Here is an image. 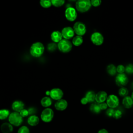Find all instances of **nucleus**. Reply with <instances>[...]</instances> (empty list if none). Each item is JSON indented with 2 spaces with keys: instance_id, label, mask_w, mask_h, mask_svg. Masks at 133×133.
Instances as JSON below:
<instances>
[{
  "instance_id": "nucleus-1",
  "label": "nucleus",
  "mask_w": 133,
  "mask_h": 133,
  "mask_svg": "<svg viewBox=\"0 0 133 133\" xmlns=\"http://www.w3.org/2000/svg\"><path fill=\"white\" fill-rule=\"evenodd\" d=\"M44 49L43 44L39 42H37L34 43L31 45L30 49V52L33 57L37 58L42 55L44 51Z\"/></svg>"
},
{
  "instance_id": "nucleus-2",
  "label": "nucleus",
  "mask_w": 133,
  "mask_h": 133,
  "mask_svg": "<svg viewBox=\"0 0 133 133\" xmlns=\"http://www.w3.org/2000/svg\"><path fill=\"white\" fill-rule=\"evenodd\" d=\"M91 7L90 0H78L76 1L75 7L77 10L81 12H85L88 11Z\"/></svg>"
},
{
  "instance_id": "nucleus-3",
  "label": "nucleus",
  "mask_w": 133,
  "mask_h": 133,
  "mask_svg": "<svg viewBox=\"0 0 133 133\" xmlns=\"http://www.w3.org/2000/svg\"><path fill=\"white\" fill-rule=\"evenodd\" d=\"M8 121L10 124L15 126H19L21 125L23 122V117L18 112H14L10 114L8 117Z\"/></svg>"
},
{
  "instance_id": "nucleus-4",
  "label": "nucleus",
  "mask_w": 133,
  "mask_h": 133,
  "mask_svg": "<svg viewBox=\"0 0 133 133\" xmlns=\"http://www.w3.org/2000/svg\"><path fill=\"white\" fill-rule=\"evenodd\" d=\"M57 47L60 51L66 53L70 51L72 49V44L68 39L64 38L58 43Z\"/></svg>"
},
{
  "instance_id": "nucleus-5",
  "label": "nucleus",
  "mask_w": 133,
  "mask_h": 133,
  "mask_svg": "<svg viewBox=\"0 0 133 133\" xmlns=\"http://www.w3.org/2000/svg\"><path fill=\"white\" fill-rule=\"evenodd\" d=\"M54 115V113L51 109L46 108L42 112L41 118L43 122L45 123H49L52 121Z\"/></svg>"
},
{
  "instance_id": "nucleus-6",
  "label": "nucleus",
  "mask_w": 133,
  "mask_h": 133,
  "mask_svg": "<svg viewBox=\"0 0 133 133\" xmlns=\"http://www.w3.org/2000/svg\"><path fill=\"white\" fill-rule=\"evenodd\" d=\"M90 41L96 46L101 45L104 42L103 35L99 32H95L90 36Z\"/></svg>"
},
{
  "instance_id": "nucleus-7",
  "label": "nucleus",
  "mask_w": 133,
  "mask_h": 133,
  "mask_svg": "<svg viewBox=\"0 0 133 133\" xmlns=\"http://www.w3.org/2000/svg\"><path fill=\"white\" fill-rule=\"evenodd\" d=\"M73 29L77 35L82 36L86 32V26L85 24L80 21L75 22L73 25Z\"/></svg>"
},
{
  "instance_id": "nucleus-8",
  "label": "nucleus",
  "mask_w": 133,
  "mask_h": 133,
  "mask_svg": "<svg viewBox=\"0 0 133 133\" xmlns=\"http://www.w3.org/2000/svg\"><path fill=\"white\" fill-rule=\"evenodd\" d=\"M106 103L108 107L110 108L114 109L118 107L119 101L117 96L114 94H111L108 96L106 100Z\"/></svg>"
},
{
  "instance_id": "nucleus-9",
  "label": "nucleus",
  "mask_w": 133,
  "mask_h": 133,
  "mask_svg": "<svg viewBox=\"0 0 133 133\" xmlns=\"http://www.w3.org/2000/svg\"><path fill=\"white\" fill-rule=\"evenodd\" d=\"M115 82L118 86L122 87L127 84L128 82V78L125 73L118 74L115 77Z\"/></svg>"
},
{
  "instance_id": "nucleus-10",
  "label": "nucleus",
  "mask_w": 133,
  "mask_h": 133,
  "mask_svg": "<svg viewBox=\"0 0 133 133\" xmlns=\"http://www.w3.org/2000/svg\"><path fill=\"white\" fill-rule=\"evenodd\" d=\"M77 15L76 9L72 7H69L65 10V18L70 21H74L77 18Z\"/></svg>"
},
{
  "instance_id": "nucleus-11",
  "label": "nucleus",
  "mask_w": 133,
  "mask_h": 133,
  "mask_svg": "<svg viewBox=\"0 0 133 133\" xmlns=\"http://www.w3.org/2000/svg\"><path fill=\"white\" fill-rule=\"evenodd\" d=\"M49 95L51 98H52L54 100L58 101L60 99H61L62 97H63V93L61 89H60V88H56L52 89L49 91Z\"/></svg>"
},
{
  "instance_id": "nucleus-12",
  "label": "nucleus",
  "mask_w": 133,
  "mask_h": 133,
  "mask_svg": "<svg viewBox=\"0 0 133 133\" xmlns=\"http://www.w3.org/2000/svg\"><path fill=\"white\" fill-rule=\"evenodd\" d=\"M61 34L62 37H64V39H69L74 36L75 32L72 28L70 26H66L62 30Z\"/></svg>"
},
{
  "instance_id": "nucleus-13",
  "label": "nucleus",
  "mask_w": 133,
  "mask_h": 133,
  "mask_svg": "<svg viewBox=\"0 0 133 133\" xmlns=\"http://www.w3.org/2000/svg\"><path fill=\"white\" fill-rule=\"evenodd\" d=\"M108 94L105 91H99L96 94L95 101L97 103L104 102L108 97Z\"/></svg>"
},
{
  "instance_id": "nucleus-14",
  "label": "nucleus",
  "mask_w": 133,
  "mask_h": 133,
  "mask_svg": "<svg viewBox=\"0 0 133 133\" xmlns=\"http://www.w3.org/2000/svg\"><path fill=\"white\" fill-rule=\"evenodd\" d=\"M68 107V102L64 99H60L58 100L55 104V108L58 111H63L66 109Z\"/></svg>"
},
{
  "instance_id": "nucleus-15",
  "label": "nucleus",
  "mask_w": 133,
  "mask_h": 133,
  "mask_svg": "<svg viewBox=\"0 0 133 133\" xmlns=\"http://www.w3.org/2000/svg\"><path fill=\"white\" fill-rule=\"evenodd\" d=\"M12 109L15 112L19 113L22 110L24 109V104L23 102L20 100H16L12 104Z\"/></svg>"
},
{
  "instance_id": "nucleus-16",
  "label": "nucleus",
  "mask_w": 133,
  "mask_h": 133,
  "mask_svg": "<svg viewBox=\"0 0 133 133\" xmlns=\"http://www.w3.org/2000/svg\"><path fill=\"white\" fill-rule=\"evenodd\" d=\"M1 130L3 133H10L13 131V127L9 123H4L1 126Z\"/></svg>"
},
{
  "instance_id": "nucleus-17",
  "label": "nucleus",
  "mask_w": 133,
  "mask_h": 133,
  "mask_svg": "<svg viewBox=\"0 0 133 133\" xmlns=\"http://www.w3.org/2000/svg\"><path fill=\"white\" fill-rule=\"evenodd\" d=\"M51 39L55 43H59L61 39H62V35L61 32L58 31H55L51 34Z\"/></svg>"
},
{
  "instance_id": "nucleus-18",
  "label": "nucleus",
  "mask_w": 133,
  "mask_h": 133,
  "mask_svg": "<svg viewBox=\"0 0 133 133\" xmlns=\"http://www.w3.org/2000/svg\"><path fill=\"white\" fill-rule=\"evenodd\" d=\"M27 122L29 125L31 126H35L38 124L39 119L37 116L35 115H31L28 117Z\"/></svg>"
},
{
  "instance_id": "nucleus-19",
  "label": "nucleus",
  "mask_w": 133,
  "mask_h": 133,
  "mask_svg": "<svg viewBox=\"0 0 133 133\" xmlns=\"http://www.w3.org/2000/svg\"><path fill=\"white\" fill-rule=\"evenodd\" d=\"M122 104L123 106L126 109H129L133 105V100L130 96H127L124 97L122 100Z\"/></svg>"
},
{
  "instance_id": "nucleus-20",
  "label": "nucleus",
  "mask_w": 133,
  "mask_h": 133,
  "mask_svg": "<svg viewBox=\"0 0 133 133\" xmlns=\"http://www.w3.org/2000/svg\"><path fill=\"white\" fill-rule=\"evenodd\" d=\"M107 73L111 76H114L116 75V66L113 64H109L106 68Z\"/></svg>"
},
{
  "instance_id": "nucleus-21",
  "label": "nucleus",
  "mask_w": 133,
  "mask_h": 133,
  "mask_svg": "<svg viewBox=\"0 0 133 133\" xmlns=\"http://www.w3.org/2000/svg\"><path fill=\"white\" fill-rule=\"evenodd\" d=\"M41 103L43 107L47 108L51 105L52 103V101L50 98L48 97H44L41 99Z\"/></svg>"
},
{
  "instance_id": "nucleus-22",
  "label": "nucleus",
  "mask_w": 133,
  "mask_h": 133,
  "mask_svg": "<svg viewBox=\"0 0 133 133\" xmlns=\"http://www.w3.org/2000/svg\"><path fill=\"white\" fill-rule=\"evenodd\" d=\"M83 43V38L82 36L76 35L73 38L72 43L75 46H79Z\"/></svg>"
},
{
  "instance_id": "nucleus-23",
  "label": "nucleus",
  "mask_w": 133,
  "mask_h": 133,
  "mask_svg": "<svg viewBox=\"0 0 133 133\" xmlns=\"http://www.w3.org/2000/svg\"><path fill=\"white\" fill-rule=\"evenodd\" d=\"M89 110L91 112H92L94 113H96V114L99 113L100 112V111H101L100 108L99 103H92L90 105Z\"/></svg>"
},
{
  "instance_id": "nucleus-24",
  "label": "nucleus",
  "mask_w": 133,
  "mask_h": 133,
  "mask_svg": "<svg viewBox=\"0 0 133 133\" xmlns=\"http://www.w3.org/2000/svg\"><path fill=\"white\" fill-rule=\"evenodd\" d=\"M95 92L93 91L90 90L86 92L85 97L87 99L88 102H93L95 101Z\"/></svg>"
},
{
  "instance_id": "nucleus-25",
  "label": "nucleus",
  "mask_w": 133,
  "mask_h": 133,
  "mask_svg": "<svg viewBox=\"0 0 133 133\" xmlns=\"http://www.w3.org/2000/svg\"><path fill=\"white\" fill-rule=\"evenodd\" d=\"M10 115L9 111L7 109L0 110V119L4 120L9 117Z\"/></svg>"
},
{
  "instance_id": "nucleus-26",
  "label": "nucleus",
  "mask_w": 133,
  "mask_h": 133,
  "mask_svg": "<svg viewBox=\"0 0 133 133\" xmlns=\"http://www.w3.org/2000/svg\"><path fill=\"white\" fill-rule=\"evenodd\" d=\"M128 94V89L124 87H121L118 90V95L121 97H126Z\"/></svg>"
},
{
  "instance_id": "nucleus-27",
  "label": "nucleus",
  "mask_w": 133,
  "mask_h": 133,
  "mask_svg": "<svg viewBox=\"0 0 133 133\" xmlns=\"http://www.w3.org/2000/svg\"><path fill=\"white\" fill-rule=\"evenodd\" d=\"M40 5H41L42 7L45 8H49L51 6V5H52L51 4V1L48 0V1H46V0H41L39 2Z\"/></svg>"
},
{
  "instance_id": "nucleus-28",
  "label": "nucleus",
  "mask_w": 133,
  "mask_h": 133,
  "mask_svg": "<svg viewBox=\"0 0 133 133\" xmlns=\"http://www.w3.org/2000/svg\"><path fill=\"white\" fill-rule=\"evenodd\" d=\"M51 4L55 7H60L63 5L65 2L64 0H52Z\"/></svg>"
},
{
  "instance_id": "nucleus-29",
  "label": "nucleus",
  "mask_w": 133,
  "mask_h": 133,
  "mask_svg": "<svg viewBox=\"0 0 133 133\" xmlns=\"http://www.w3.org/2000/svg\"><path fill=\"white\" fill-rule=\"evenodd\" d=\"M125 72L129 74H133V64L129 63L125 66Z\"/></svg>"
},
{
  "instance_id": "nucleus-30",
  "label": "nucleus",
  "mask_w": 133,
  "mask_h": 133,
  "mask_svg": "<svg viewBox=\"0 0 133 133\" xmlns=\"http://www.w3.org/2000/svg\"><path fill=\"white\" fill-rule=\"evenodd\" d=\"M122 112L119 110H114V114L113 115V117L115 119H119L122 117Z\"/></svg>"
},
{
  "instance_id": "nucleus-31",
  "label": "nucleus",
  "mask_w": 133,
  "mask_h": 133,
  "mask_svg": "<svg viewBox=\"0 0 133 133\" xmlns=\"http://www.w3.org/2000/svg\"><path fill=\"white\" fill-rule=\"evenodd\" d=\"M17 133H30V130L27 126H22L19 128Z\"/></svg>"
},
{
  "instance_id": "nucleus-32",
  "label": "nucleus",
  "mask_w": 133,
  "mask_h": 133,
  "mask_svg": "<svg viewBox=\"0 0 133 133\" xmlns=\"http://www.w3.org/2000/svg\"><path fill=\"white\" fill-rule=\"evenodd\" d=\"M116 71L118 74L124 73L125 72V67L123 64H119L116 66Z\"/></svg>"
},
{
  "instance_id": "nucleus-33",
  "label": "nucleus",
  "mask_w": 133,
  "mask_h": 133,
  "mask_svg": "<svg viewBox=\"0 0 133 133\" xmlns=\"http://www.w3.org/2000/svg\"><path fill=\"white\" fill-rule=\"evenodd\" d=\"M57 48V45L54 43L48 44L47 45V49L49 51H53Z\"/></svg>"
},
{
  "instance_id": "nucleus-34",
  "label": "nucleus",
  "mask_w": 133,
  "mask_h": 133,
  "mask_svg": "<svg viewBox=\"0 0 133 133\" xmlns=\"http://www.w3.org/2000/svg\"><path fill=\"white\" fill-rule=\"evenodd\" d=\"M90 1L91 6L96 7L99 6L102 3V1L101 0H91Z\"/></svg>"
},
{
  "instance_id": "nucleus-35",
  "label": "nucleus",
  "mask_w": 133,
  "mask_h": 133,
  "mask_svg": "<svg viewBox=\"0 0 133 133\" xmlns=\"http://www.w3.org/2000/svg\"><path fill=\"white\" fill-rule=\"evenodd\" d=\"M19 113H20V115H21L22 117H26L27 116H28V115H29L28 110L24 109H23V110H22L19 112Z\"/></svg>"
},
{
  "instance_id": "nucleus-36",
  "label": "nucleus",
  "mask_w": 133,
  "mask_h": 133,
  "mask_svg": "<svg viewBox=\"0 0 133 133\" xmlns=\"http://www.w3.org/2000/svg\"><path fill=\"white\" fill-rule=\"evenodd\" d=\"M114 110L112 108H109L106 111V114L109 117H113Z\"/></svg>"
},
{
  "instance_id": "nucleus-37",
  "label": "nucleus",
  "mask_w": 133,
  "mask_h": 133,
  "mask_svg": "<svg viewBox=\"0 0 133 133\" xmlns=\"http://www.w3.org/2000/svg\"><path fill=\"white\" fill-rule=\"evenodd\" d=\"M99 107H100V108L101 109V110H106L107 109L108 106L106 102H103V103H99Z\"/></svg>"
},
{
  "instance_id": "nucleus-38",
  "label": "nucleus",
  "mask_w": 133,
  "mask_h": 133,
  "mask_svg": "<svg viewBox=\"0 0 133 133\" xmlns=\"http://www.w3.org/2000/svg\"><path fill=\"white\" fill-rule=\"evenodd\" d=\"M81 103L82 104H83V105H85V104H86L87 103H88V101L87 99L85 97H83V98H82L81 99Z\"/></svg>"
},
{
  "instance_id": "nucleus-39",
  "label": "nucleus",
  "mask_w": 133,
  "mask_h": 133,
  "mask_svg": "<svg viewBox=\"0 0 133 133\" xmlns=\"http://www.w3.org/2000/svg\"><path fill=\"white\" fill-rule=\"evenodd\" d=\"M28 111H29V115L30 114H34L35 112V110L34 108H30L28 109Z\"/></svg>"
},
{
  "instance_id": "nucleus-40",
  "label": "nucleus",
  "mask_w": 133,
  "mask_h": 133,
  "mask_svg": "<svg viewBox=\"0 0 133 133\" xmlns=\"http://www.w3.org/2000/svg\"><path fill=\"white\" fill-rule=\"evenodd\" d=\"M98 133H109V132H108V131L107 129L103 128V129H100L98 131Z\"/></svg>"
},
{
  "instance_id": "nucleus-41",
  "label": "nucleus",
  "mask_w": 133,
  "mask_h": 133,
  "mask_svg": "<svg viewBox=\"0 0 133 133\" xmlns=\"http://www.w3.org/2000/svg\"><path fill=\"white\" fill-rule=\"evenodd\" d=\"M130 97L131 98V99H132V100H133V92L131 93V96H130Z\"/></svg>"
}]
</instances>
